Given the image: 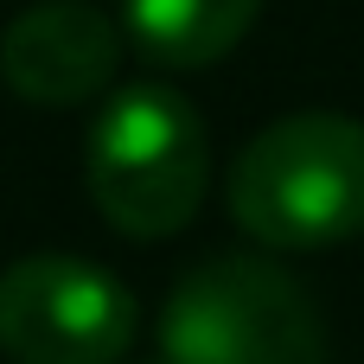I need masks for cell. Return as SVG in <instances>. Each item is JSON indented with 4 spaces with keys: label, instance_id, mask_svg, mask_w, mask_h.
I'll use <instances>...</instances> for the list:
<instances>
[{
    "label": "cell",
    "instance_id": "6da1fadb",
    "mask_svg": "<svg viewBox=\"0 0 364 364\" xmlns=\"http://www.w3.org/2000/svg\"><path fill=\"white\" fill-rule=\"evenodd\" d=\"M230 218L269 250H333L364 237V122L282 115L230 166Z\"/></svg>",
    "mask_w": 364,
    "mask_h": 364
},
{
    "label": "cell",
    "instance_id": "7a4b0ae2",
    "mask_svg": "<svg viewBox=\"0 0 364 364\" xmlns=\"http://www.w3.org/2000/svg\"><path fill=\"white\" fill-rule=\"evenodd\" d=\"M83 179L96 211L122 237H173L205 205L211 179V134L205 115L173 83H128L115 90L83 141Z\"/></svg>",
    "mask_w": 364,
    "mask_h": 364
},
{
    "label": "cell",
    "instance_id": "3957f363",
    "mask_svg": "<svg viewBox=\"0 0 364 364\" xmlns=\"http://www.w3.org/2000/svg\"><path fill=\"white\" fill-rule=\"evenodd\" d=\"M160 364H326V326L288 269L218 256L166 294Z\"/></svg>",
    "mask_w": 364,
    "mask_h": 364
},
{
    "label": "cell",
    "instance_id": "277c9868",
    "mask_svg": "<svg viewBox=\"0 0 364 364\" xmlns=\"http://www.w3.org/2000/svg\"><path fill=\"white\" fill-rule=\"evenodd\" d=\"M134 326V294L83 256H19L0 269V352L13 364H115Z\"/></svg>",
    "mask_w": 364,
    "mask_h": 364
},
{
    "label": "cell",
    "instance_id": "5b68a950",
    "mask_svg": "<svg viewBox=\"0 0 364 364\" xmlns=\"http://www.w3.org/2000/svg\"><path fill=\"white\" fill-rule=\"evenodd\" d=\"M115 64H122V26L90 0H38L0 38L6 90L38 109H70L102 96L115 83Z\"/></svg>",
    "mask_w": 364,
    "mask_h": 364
},
{
    "label": "cell",
    "instance_id": "8992f818",
    "mask_svg": "<svg viewBox=\"0 0 364 364\" xmlns=\"http://www.w3.org/2000/svg\"><path fill=\"white\" fill-rule=\"evenodd\" d=\"M256 13H262V0H122L128 38L166 70L218 64L224 51L243 45Z\"/></svg>",
    "mask_w": 364,
    "mask_h": 364
}]
</instances>
